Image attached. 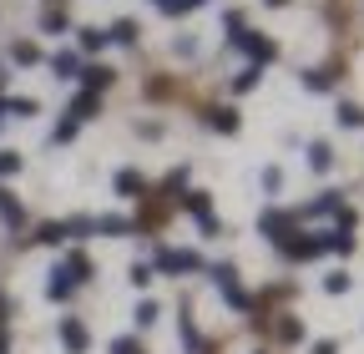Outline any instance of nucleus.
Returning a JSON list of instances; mask_svg holds the SVG:
<instances>
[{
	"label": "nucleus",
	"mask_w": 364,
	"mask_h": 354,
	"mask_svg": "<svg viewBox=\"0 0 364 354\" xmlns=\"http://www.w3.org/2000/svg\"><path fill=\"white\" fill-rule=\"evenodd\" d=\"M61 344H66L71 354H86V344H91V339H86V324H81V319H61Z\"/></svg>",
	"instance_id": "7ed1b4c3"
},
{
	"label": "nucleus",
	"mask_w": 364,
	"mask_h": 354,
	"mask_svg": "<svg viewBox=\"0 0 364 354\" xmlns=\"http://www.w3.org/2000/svg\"><path fill=\"white\" fill-rule=\"evenodd\" d=\"M334 117H339V127H364V112H359L354 102H339V112H334Z\"/></svg>",
	"instance_id": "6ab92c4d"
},
{
	"label": "nucleus",
	"mask_w": 364,
	"mask_h": 354,
	"mask_svg": "<svg viewBox=\"0 0 364 354\" xmlns=\"http://www.w3.org/2000/svg\"><path fill=\"white\" fill-rule=\"evenodd\" d=\"M91 233H132V223H127V218H91Z\"/></svg>",
	"instance_id": "4468645a"
},
{
	"label": "nucleus",
	"mask_w": 364,
	"mask_h": 354,
	"mask_svg": "<svg viewBox=\"0 0 364 354\" xmlns=\"http://www.w3.org/2000/svg\"><path fill=\"white\" fill-rule=\"evenodd\" d=\"M11 56H16V66H36V61H41V51L31 46V41H21V46H16Z\"/></svg>",
	"instance_id": "4be33fe9"
},
{
	"label": "nucleus",
	"mask_w": 364,
	"mask_h": 354,
	"mask_svg": "<svg viewBox=\"0 0 364 354\" xmlns=\"http://www.w3.org/2000/svg\"><path fill=\"white\" fill-rule=\"evenodd\" d=\"M182 203H188V213H198V218L208 213V193H188V198H182Z\"/></svg>",
	"instance_id": "c85d7f7f"
},
{
	"label": "nucleus",
	"mask_w": 364,
	"mask_h": 354,
	"mask_svg": "<svg viewBox=\"0 0 364 354\" xmlns=\"http://www.w3.org/2000/svg\"><path fill=\"white\" fill-rule=\"evenodd\" d=\"M66 274H71V284H86V279H91V258H86V253H71V258H66Z\"/></svg>",
	"instance_id": "f8f14e48"
},
{
	"label": "nucleus",
	"mask_w": 364,
	"mask_h": 354,
	"mask_svg": "<svg viewBox=\"0 0 364 354\" xmlns=\"http://www.w3.org/2000/svg\"><path fill=\"white\" fill-rule=\"evenodd\" d=\"M86 117H97V97H91V92H86V97H76V107H71V122H76V127H81Z\"/></svg>",
	"instance_id": "f3484780"
},
{
	"label": "nucleus",
	"mask_w": 364,
	"mask_h": 354,
	"mask_svg": "<svg viewBox=\"0 0 364 354\" xmlns=\"http://www.w3.org/2000/svg\"><path fill=\"white\" fill-rule=\"evenodd\" d=\"M208 127H213V132H238V112H233V107H213V112H208Z\"/></svg>",
	"instance_id": "6e6552de"
},
{
	"label": "nucleus",
	"mask_w": 364,
	"mask_h": 354,
	"mask_svg": "<svg viewBox=\"0 0 364 354\" xmlns=\"http://www.w3.org/2000/svg\"><path fill=\"white\" fill-rule=\"evenodd\" d=\"M71 289H76L71 274H66V269H51V284H46V294H51V299H71Z\"/></svg>",
	"instance_id": "9d476101"
},
{
	"label": "nucleus",
	"mask_w": 364,
	"mask_h": 354,
	"mask_svg": "<svg viewBox=\"0 0 364 354\" xmlns=\"http://www.w3.org/2000/svg\"><path fill=\"white\" fill-rule=\"evenodd\" d=\"M253 86H258V66H248V71L233 76V92H253Z\"/></svg>",
	"instance_id": "b1692460"
},
{
	"label": "nucleus",
	"mask_w": 364,
	"mask_h": 354,
	"mask_svg": "<svg viewBox=\"0 0 364 354\" xmlns=\"http://www.w3.org/2000/svg\"><path fill=\"white\" fill-rule=\"evenodd\" d=\"M112 76H117L112 66H86V71H81V81H86V92H91V97H97L102 86H112Z\"/></svg>",
	"instance_id": "423d86ee"
},
{
	"label": "nucleus",
	"mask_w": 364,
	"mask_h": 354,
	"mask_svg": "<svg viewBox=\"0 0 364 354\" xmlns=\"http://www.w3.org/2000/svg\"><path fill=\"white\" fill-rule=\"evenodd\" d=\"M76 46H81V51H102V46H107V31H97V26L76 31Z\"/></svg>",
	"instance_id": "ddd939ff"
},
{
	"label": "nucleus",
	"mask_w": 364,
	"mask_h": 354,
	"mask_svg": "<svg viewBox=\"0 0 364 354\" xmlns=\"http://www.w3.org/2000/svg\"><path fill=\"white\" fill-rule=\"evenodd\" d=\"M279 183H284L279 167H263V188H268V193H279Z\"/></svg>",
	"instance_id": "473e14b6"
},
{
	"label": "nucleus",
	"mask_w": 364,
	"mask_h": 354,
	"mask_svg": "<svg viewBox=\"0 0 364 354\" xmlns=\"http://www.w3.org/2000/svg\"><path fill=\"white\" fill-rule=\"evenodd\" d=\"M136 36H142V26H136V21H117V26L107 31V41H117V46H136Z\"/></svg>",
	"instance_id": "0eeeda50"
},
{
	"label": "nucleus",
	"mask_w": 364,
	"mask_h": 354,
	"mask_svg": "<svg viewBox=\"0 0 364 354\" xmlns=\"http://www.w3.org/2000/svg\"><path fill=\"white\" fill-rule=\"evenodd\" d=\"M309 167H314V172H329V167H334V152H329L324 142H314V147H309Z\"/></svg>",
	"instance_id": "dca6fc26"
},
{
	"label": "nucleus",
	"mask_w": 364,
	"mask_h": 354,
	"mask_svg": "<svg viewBox=\"0 0 364 354\" xmlns=\"http://www.w3.org/2000/svg\"><path fill=\"white\" fill-rule=\"evenodd\" d=\"M279 339H284V344H299V339H304V319H284V324H279Z\"/></svg>",
	"instance_id": "412c9836"
},
{
	"label": "nucleus",
	"mask_w": 364,
	"mask_h": 354,
	"mask_svg": "<svg viewBox=\"0 0 364 354\" xmlns=\"http://www.w3.org/2000/svg\"><path fill=\"white\" fill-rule=\"evenodd\" d=\"M152 284V269L147 263H132V289H147Z\"/></svg>",
	"instance_id": "a878e982"
},
{
	"label": "nucleus",
	"mask_w": 364,
	"mask_h": 354,
	"mask_svg": "<svg viewBox=\"0 0 364 354\" xmlns=\"http://www.w3.org/2000/svg\"><path fill=\"white\" fill-rule=\"evenodd\" d=\"M6 112H16V117H31V112H36V102H31V97H16V102H6Z\"/></svg>",
	"instance_id": "c756f323"
},
{
	"label": "nucleus",
	"mask_w": 364,
	"mask_h": 354,
	"mask_svg": "<svg viewBox=\"0 0 364 354\" xmlns=\"http://www.w3.org/2000/svg\"><path fill=\"white\" fill-rule=\"evenodd\" d=\"M61 238H66V223H41V233H36V243H51V248H56Z\"/></svg>",
	"instance_id": "aec40b11"
},
{
	"label": "nucleus",
	"mask_w": 364,
	"mask_h": 354,
	"mask_svg": "<svg viewBox=\"0 0 364 354\" xmlns=\"http://www.w3.org/2000/svg\"><path fill=\"white\" fill-rule=\"evenodd\" d=\"M16 167H21V157H16V152H0V177L16 172Z\"/></svg>",
	"instance_id": "72a5a7b5"
},
{
	"label": "nucleus",
	"mask_w": 364,
	"mask_h": 354,
	"mask_svg": "<svg viewBox=\"0 0 364 354\" xmlns=\"http://www.w3.org/2000/svg\"><path fill=\"white\" fill-rule=\"evenodd\" d=\"M117 193H122V198H136V193H142V172H132V167L117 172Z\"/></svg>",
	"instance_id": "2eb2a0df"
},
{
	"label": "nucleus",
	"mask_w": 364,
	"mask_h": 354,
	"mask_svg": "<svg viewBox=\"0 0 364 354\" xmlns=\"http://www.w3.org/2000/svg\"><path fill=\"white\" fill-rule=\"evenodd\" d=\"M112 354H142V344L136 339H112Z\"/></svg>",
	"instance_id": "7c9ffc66"
},
{
	"label": "nucleus",
	"mask_w": 364,
	"mask_h": 354,
	"mask_svg": "<svg viewBox=\"0 0 364 354\" xmlns=\"http://www.w3.org/2000/svg\"><path fill=\"white\" fill-rule=\"evenodd\" d=\"M157 269H162V274H188V269H198V253H188V248H162V253H157Z\"/></svg>",
	"instance_id": "f257e3e1"
},
{
	"label": "nucleus",
	"mask_w": 364,
	"mask_h": 354,
	"mask_svg": "<svg viewBox=\"0 0 364 354\" xmlns=\"http://www.w3.org/2000/svg\"><path fill=\"white\" fill-rule=\"evenodd\" d=\"M268 6H289V0H268Z\"/></svg>",
	"instance_id": "4c0bfd02"
},
{
	"label": "nucleus",
	"mask_w": 364,
	"mask_h": 354,
	"mask_svg": "<svg viewBox=\"0 0 364 354\" xmlns=\"http://www.w3.org/2000/svg\"><path fill=\"white\" fill-rule=\"evenodd\" d=\"M157 11H167V16H177V0H152Z\"/></svg>",
	"instance_id": "f704fd0d"
},
{
	"label": "nucleus",
	"mask_w": 364,
	"mask_h": 354,
	"mask_svg": "<svg viewBox=\"0 0 364 354\" xmlns=\"http://www.w3.org/2000/svg\"><path fill=\"white\" fill-rule=\"evenodd\" d=\"M152 319H157V304L142 299V304H136V324H152Z\"/></svg>",
	"instance_id": "cd10ccee"
},
{
	"label": "nucleus",
	"mask_w": 364,
	"mask_h": 354,
	"mask_svg": "<svg viewBox=\"0 0 364 354\" xmlns=\"http://www.w3.org/2000/svg\"><path fill=\"white\" fill-rule=\"evenodd\" d=\"M314 354H334V344H329V339H324V344H314Z\"/></svg>",
	"instance_id": "c9c22d12"
},
{
	"label": "nucleus",
	"mask_w": 364,
	"mask_h": 354,
	"mask_svg": "<svg viewBox=\"0 0 364 354\" xmlns=\"http://www.w3.org/2000/svg\"><path fill=\"white\" fill-rule=\"evenodd\" d=\"M41 31H51V36L66 31V11H46V16H41Z\"/></svg>",
	"instance_id": "5701e85b"
},
{
	"label": "nucleus",
	"mask_w": 364,
	"mask_h": 354,
	"mask_svg": "<svg viewBox=\"0 0 364 354\" xmlns=\"http://www.w3.org/2000/svg\"><path fill=\"white\" fill-rule=\"evenodd\" d=\"M213 279H218V289L228 294V304H233V309H248V299H243V289H238V274H233V263H218Z\"/></svg>",
	"instance_id": "f03ea898"
},
{
	"label": "nucleus",
	"mask_w": 364,
	"mask_h": 354,
	"mask_svg": "<svg viewBox=\"0 0 364 354\" xmlns=\"http://www.w3.org/2000/svg\"><path fill=\"white\" fill-rule=\"evenodd\" d=\"M71 137H76V122H71V117H66V122H61V127H56V137H51V142H71Z\"/></svg>",
	"instance_id": "2f4dec72"
},
{
	"label": "nucleus",
	"mask_w": 364,
	"mask_h": 354,
	"mask_svg": "<svg viewBox=\"0 0 364 354\" xmlns=\"http://www.w3.org/2000/svg\"><path fill=\"white\" fill-rule=\"evenodd\" d=\"M0 218H6L11 228H21L26 223V213H21V203H16V193H0Z\"/></svg>",
	"instance_id": "9b49d317"
},
{
	"label": "nucleus",
	"mask_w": 364,
	"mask_h": 354,
	"mask_svg": "<svg viewBox=\"0 0 364 354\" xmlns=\"http://www.w3.org/2000/svg\"><path fill=\"white\" fill-rule=\"evenodd\" d=\"M0 354H11V344H6V334H0Z\"/></svg>",
	"instance_id": "e433bc0d"
},
{
	"label": "nucleus",
	"mask_w": 364,
	"mask_h": 354,
	"mask_svg": "<svg viewBox=\"0 0 364 354\" xmlns=\"http://www.w3.org/2000/svg\"><path fill=\"white\" fill-rule=\"evenodd\" d=\"M289 223H294V218H289V213H279V208H268V213L258 218V228H263L268 238H284V233H289Z\"/></svg>",
	"instance_id": "39448f33"
},
{
	"label": "nucleus",
	"mask_w": 364,
	"mask_h": 354,
	"mask_svg": "<svg viewBox=\"0 0 364 354\" xmlns=\"http://www.w3.org/2000/svg\"><path fill=\"white\" fill-rule=\"evenodd\" d=\"M329 81H334L329 71H309V76H304V86H309V92H329Z\"/></svg>",
	"instance_id": "393cba45"
},
{
	"label": "nucleus",
	"mask_w": 364,
	"mask_h": 354,
	"mask_svg": "<svg viewBox=\"0 0 364 354\" xmlns=\"http://www.w3.org/2000/svg\"><path fill=\"white\" fill-rule=\"evenodd\" d=\"M51 71H56V76H76V71H81V61H76L71 51H61V56H51Z\"/></svg>",
	"instance_id": "a211bd4d"
},
{
	"label": "nucleus",
	"mask_w": 364,
	"mask_h": 354,
	"mask_svg": "<svg viewBox=\"0 0 364 354\" xmlns=\"http://www.w3.org/2000/svg\"><path fill=\"white\" fill-rule=\"evenodd\" d=\"M334 208H339V193H318V198H314L299 218H324V213H334Z\"/></svg>",
	"instance_id": "1a4fd4ad"
},
{
	"label": "nucleus",
	"mask_w": 364,
	"mask_h": 354,
	"mask_svg": "<svg viewBox=\"0 0 364 354\" xmlns=\"http://www.w3.org/2000/svg\"><path fill=\"white\" fill-rule=\"evenodd\" d=\"M324 289H329V294H349V274H344V269H339V274H329V279H324Z\"/></svg>",
	"instance_id": "bb28decb"
},
{
	"label": "nucleus",
	"mask_w": 364,
	"mask_h": 354,
	"mask_svg": "<svg viewBox=\"0 0 364 354\" xmlns=\"http://www.w3.org/2000/svg\"><path fill=\"white\" fill-rule=\"evenodd\" d=\"M238 46L263 66V61H273V56H279V46H273V41H263V36H238Z\"/></svg>",
	"instance_id": "20e7f679"
}]
</instances>
